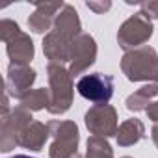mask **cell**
<instances>
[{
	"instance_id": "cell-9",
	"label": "cell",
	"mask_w": 158,
	"mask_h": 158,
	"mask_svg": "<svg viewBox=\"0 0 158 158\" xmlns=\"http://www.w3.org/2000/svg\"><path fill=\"white\" fill-rule=\"evenodd\" d=\"M34 82H35L34 69H30L28 65L11 63L8 67V76H6V95H11V97L21 101L30 91V86Z\"/></svg>"
},
{
	"instance_id": "cell-15",
	"label": "cell",
	"mask_w": 158,
	"mask_h": 158,
	"mask_svg": "<svg viewBox=\"0 0 158 158\" xmlns=\"http://www.w3.org/2000/svg\"><path fill=\"white\" fill-rule=\"evenodd\" d=\"M143 136H145V127L136 117L134 119H127L117 128V143L123 145V147H128V145L138 143Z\"/></svg>"
},
{
	"instance_id": "cell-22",
	"label": "cell",
	"mask_w": 158,
	"mask_h": 158,
	"mask_svg": "<svg viewBox=\"0 0 158 158\" xmlns=\"http://www.w3.org/2000/svg\"><path fill=\"white\" fill-rule=\"evenodd\" d=\"M147 115H149V119L151 121H154V123H158V102H151L149 106H147Z\"/></svg>"
},
{
	"instance_id": "cell-17",
	"label": "cell",
	"mask_w": 158,
	"mask_h": 158,
	"mask_svg": "<svg viewBox=\"0 0 158 158\" xmlns=\"http://www.w3.org/2000/svg\"><path fill=\"white\" fill-rule=\"evenodd\" d=\"M48 104H50V91L41 88V89H30L21 99L19 106H23L28 112H37V110H43V108H48Z\"/></svg>"
},
{
	"instance_id": "cell-3",
	"label": "cell",
	"mask_w": 158,
	"mask_h": 158,
	"mask_svg": "<svg viewBox=\"0 0 158 158\" xmlns=\"http://www.w3.org/2000/svg\"><path fill=\"white\" fill-rule=\"evenodd\" d=\"M48 130L54 138L50 149H48V156L50 158H74L76 156V149H78V127L73 121H50L48 123Z\"/></svg>"
},
{
	"instance_id": "cell-16",
	"label": "cell",
	"mask_w": 158,
	"mask_h": 158,
	"mask_svg": "<svg viewBox=\"0 0 158 158\" xmlns=\"http://www.w3.org/2000/svg\"><path fill=\"white\" fill-rule=\"evenodd\" d=\"M158 95V84H149V86H143L139 88L136 93H132L128 99H127V108L130 112H139V110H147L149 106V101Z\"/></svg>"
},
{
	"instance_id": "cell-4",
	"label": "cell",
	"mask_w": 158,
	"mask_h": 158,
	"mask_svg": "<svg viewBox=\"0 0 158 158\" xmlns=\"http://www.w3.org/2000/svg\"><path fill=\"white\" fill-rule=\"evenodd\" d=\"M151 35H152V24L139 11V13L128 17L121 24V28L117 32V41H119V47L128 52V50L139 48V45H143L145 41H149Z\"/></svg>"
},
{
	"instance_id": "cell-18",
	"label": "cell",
	"mask_w": 158,
	"mask_h": 158,
	"mask_svg": "<svg viewBox=\"0 0 158 158\" xmlns=\"http://www.w3.org/2000/svg\"><path fill=\"white\" fill-rule=\"evenodd\" d=\"M86 158H114V151L110 147V143L104 138L99 136H91L88 139V152Z\"/></svg>"
},
{
	"instance_id": "cell-6",
	"label": "cell",
	"mask_w": 158,
	"mask_h": 158,
	"mask_svg": "<svg viewBox=\"0 0 158 158\" xmlns=\"http://www.w3.org/2000/svg\"><path fill=\"white\" fill-rule=\"evenodd\" d=\"M76 89L84 99L97 102V104H106L112 95H114V78L102 73H93L82 76L76 84Z\"/></svg>"
},
{
	"instance_id": "cell-14",
	"label": "cell",
	"mask_w": 158,
	"mask_h": 158,
	"mask_svg": "<svg viewBox=\"0 0 158 158\" xmlns=\"http://www.w3.org/2000/svg\"><path fill=\"white\" fill-rule=\"evenodd\" d=\"M50 136V130H48V125H43L39 121H32L24 132L21 134V139H19V145L21 147H26L30 151H41L47 138Z\"/></svg>"
},
{
	"instance_id": "cell-21",
	"label": "cell",
	"mask_w": 158,
	"mask_h": 158,
	"mask_svg": "<svg viewBox=\"0 0 158 158\" xmlns=\"http://www.w3.org/2000/svg\"><path fill=\"white\" fill-rule=\"evenodd\" d=\"M86 6H88L91 11H95V13H104V11H108V10L112 8L110 2H88Z\"/></svg>"
},
{
	"instance_id": "cell-26",
	"label": "cell",
	"mask_w": 158,
	"mask_h": 158,
	"mask_svg": "<svg viewBox=\"0 0 158 158\" xmlns=\"http://www.w3.org/2000/svg\"><path fill=\"white\" fill-rule=\"evenodd\" d=\"M123 158H130V156H123Z\"/></svg>"
},
{
	"instance_id": "cell-12",
	"label": "cell",
	"mask_w": 158,
	"mask_h": 158,
	"mask_svg": "<svg viewBox=\"0 0 158 158\" xmlns=\"http://www.w3.org/2000/svg\"><path fill=\"white\" fill-rule=\"evenodd\" d=\"M52 30H56L58 34L65 35V37L71 39V41H74L78 35L82 34V32H80V19H78L76 10H74L73 6L65 4L63 10L60 11V15L56 17V23H54V28H52Z\"/></svg>"
},
{
	"instance_id": "cell-24",
	"label": "cell",
	"mask_w": 158,
	"mask_h": 158,
	"mask_svg": "<svg viewBox=\"0 0 158 158\" xmlns=\"http://www.w3.org/2000/svg\"><path fill=\"white\" fill-rule=\"evenodd\" d=\"M11 158H32V156H26V154H17V156H11Z\"/></svg>"
},
{
	"instance_id": "cell-23",
	"label": "cell",
	"mask_w": 158,
	"mask_h": 158,
	"mask_svg": "<svg viewBox=\"0 0 158 158\" xmlns=\"http://www.w3.org/2000/svg\"><path fill=\"white\" fill-rule=\"evenodd\" d=\"M151 136H152V141H154V143H156V147H158V125H154V127H152Z\"/></svg>"
},
{
	"instance_id": "cell-20",
	"label": "cell",
	"mask_w": 158,
	"mask_h": 158,
	"mask_svg": "<svg viewBox=\"0 0 158 158\" xmlns=\"http://www.w3.org/2000/svg\"><path fill=\"white\" fill-rule=\"evenodd\" d=\"M139 8L147 19H158V2H139Z\"/></svg>"
},
{
	"instance_id": "cell-1",
	"label": "cell",
	"mask_w": 158,
	"mask_h": 158,
	"mask_svg": "<svg viewBox=\"0 0 158 158\" xmlns=\"http://www.w3.org/2000/svg\"><path fill=\"white\" fill-rule=\"evenodd\" d=\"M121 69L130 82H156L158 80V54L152 47H139L128 50L121 60Z\"/></svg>"
},
{
	"instance_id": "cell-2",
	"label": "cell",
	"mask_w": 158,
	"mask_h": 158,
	"mask_svg": "<svg viewBox=\"0 0 158 158\" xmlns=\"http://www.w3.org/2000/svg\"><path fill=\"white\" fill-rule=\"evenodd\" d=\"M47 73H48V84H50V88H48L50 104L47 110L50 114H65L73 102L71 73L65 71L61 65H56V63H48Z\"/></svg>"
},
{
	"instance_id": "cell-5",
	"label": "cell",
	"mask_w": 158,
	"mask_h": 158,
	"mask_svg": "<svg viewBox=\"0 0 158 158\" xmlns=\"http://www.w3.org/2000/svg\"><path fill=\"white\" fill-rule=\"evenodd\" d=\"M30 123H32V115L23 106H17L11 112L2 114V141H0V151L10 152L11 149H15V145H19L21 134L24 132V128Z\"/></svg>"
},
{
	"instance_id": "cell-7",
	"label": "cell",
	"mask_w": 158,
	"mask_h": 158,
	"mask_svg": "<svg viewBox=\"0 0 158 158\" xmlns=\"http://www.w3.org/2000/svg\"><path fill=\"white\" fill-rule=\"evenodd\" d=\"M86 127L93 136L106 139L117 134V114L110 104H95L86 114Z\"/></svg>"
},
{
	"instance_id": "cell-19",
	"label": "cell",
	"mask_w": 158,
	"mask_h": 158,
	"mask_svg": "<svg viewBox=\"0 0 158 158\" xmlns=\"http://www.w3.org/2000/svg\"><path fill=\"white\" fill-rule=\"evenodd\" d=\"M21 34V28L17 23L10 21V19H4L2 23H0V37H2L4 43H10L13 37H17Z\"/></svg>"
},
{
	"instance_id": "cell-11",
	"label": "cell",
	"mask_w": 158,
	"mask_h": 158,
	"mask_svg": "<svg viewBox=\"0 0 158 158\" xmlns=\"http://www.w3.org/2000/svg\"><path fill=\"white\" fill-rule=\"evenodd\" d=\"M65 4L61 2H35V11L30 15L28 19V26L32 32L35 34H45L47 30H50L54 21V15L58 10H63Z\"/></svg>"
},
{
	"instance_id": "cell-8",
	"label": "cell",
	"mask_w": 158,
	"mask_h": 158,
	"mask_svg": "<svg viewBox=\"0 0 158 158\" xmlns=\"http://www.w3.org/2000/svg\"><path fill=\"white\" fill-rule=\"evenodd\" d=\"M95 58H97L95 39L89 34H80L71 45V56H69V61H71L69 73H71V76L82 73L89 65H93Z\"/></svg>"
},
{
	"instance_id": "cell-10",
	"label": "cell",
	"mask_w": 158,
	"mask_h": 158,
	"mask_svg": "<svg viewBox=\"0 0 158 158\" xmlns=\"http://www.w3.org/2000/svg\"><path fill=\"white\" fill-rule=\"evenodd\" d=\"M71 45H73L71 39H67L65 35H61V34H58L56 30H52V32H48L47 37L43 39V52H45V56L50 60V63L61 65L63 61H69Z\"/></svg>"
},
{
	"instance_id": "cell-13",
	"label": "cell",
	"mask_w": 158,
	"mask_h": 158,
	"mask_svg": "<svg viewBox=\"0 0 158 158\" xmlns=\"http://www.w3.org/2000/svg\"><path fill=\"white\" fill-rule=\"evenodd\" d=\"M6 50H8L11 63L15 65H28L30 60L34 58V43L23 32L17 37H13L10 43H6Z\"/></svg>"
},
{
	"instance_id": "cell-25",
	"label": "cell",
	"mask_w": 158,
	"mask_h": 158,
	"mask_svg": "<svg viewBox=\"0 0 158 158\" xmlns=\"http://www.w3.org/2000/svg\"><path fill=\"white\" fill-rule=\"evenodd\" d=\"M74 158H82V156H78V154H76V156H74Z\"/></svg>"
}]
</instances>
